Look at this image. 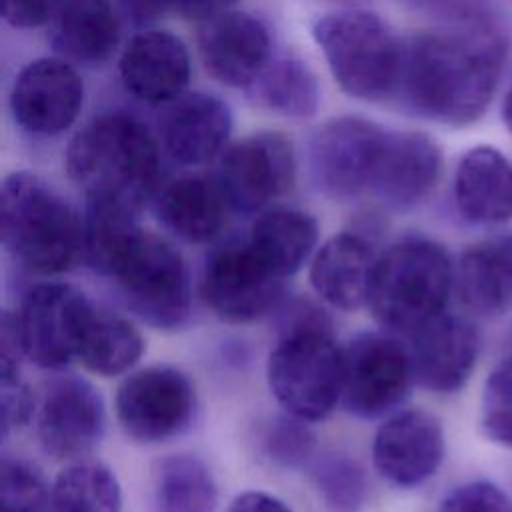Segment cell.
I'll list each match as a JSON object with an SVG mask.
<instances>
[{
	"mask_svg": "<svg viewBox=\"0 0 512 512\" xmlns=\"http://www.w3.org/2000/svg\"><path fill=\"white\" fill-rule=\"evenodd\" d=\"M82 100L84 86L78 72L60 58L28 62L10 90V110L16 124L36 136H56L70 128Z\"/></svg>",
	"mask_w": 512,
	"mask_h": 512,
	"instance_id": "cell-14",
	"label": "cell"
},
{
	"mask_svg": "<svg viewBox=\"0 0 512 512\" xmlns=\"http://www.w3.org/2000/svg\"><path fill=\"white\" fill-rule=\"evenodd\" d=\"M444 456L440 420L420 408L390 416L374 436L372 460L382 478L400 488L426 482Z\"/></svg>",
	"mask_w": 512,
	"mask_h": 512,
	"instance_id": "cell-16",
	"label": "cell"
},
{
	"mask_svg": "<svg viewBox=\"0 0 512 512\" xmlns=\"http://www.w3.org/2000/svg\"><path fill=\"white\" fill-rule=\"evenodd\" d=\"M218 490L208 466L190 454H172L154 468L158 512H214Z\"/></svg>",
	"mask_w": 512,
	"mask_h": 512,
	"instance_id": "cell-30",
	"label": "cell"
},
{
	"mask_svg": "<svg viewBox=\"0 0 512 512\" xmlns=\"http://www.w3.org/2000/svg\"><path fill=\"white\" fill-rule=\"evenodd\" d=\"M438 512H512V500L492 482H470L452 490Z\"/></svg>",
	"mask_w": 512,
	"mask_h": 512,
	"instance_id": "cell-36",
	"label": "cell"
},
{
	"mask_svg": "<svg viewBox=\"0 0 512 512\" xmlns=\"http://www.w3.org/2000/svg\"><path fill=\"white\" fill-rule=\"evenodd\" d=\"M120 24L110 0H60L52 16V44L66 58L102 64L116 50Z\"/></svg>",
	"mask_w": 512,
	"mask_h": 512,
	"instance_id": "cell-26",
	"label": "cell"
},
{
	"mask_svg": "<svg viewBox=\"0 0 512 512\" xmlns=\"http://www.w3.org/2000/svg\"><path fill=\"white\" fill-rule=\"evenodd\" d=\"M142 354L144 338L132 322L104 310H92L76 354L86 370L98 376H120Z\"/></svg>",
	"mask_w": 512,
	"mask_h": 512,
	"instance_id": "cell-28",
	"label": "cell"
},
{
	"mask_svg": "<svg viewBox=\"0 0 512 512\" xmlns=\"http://www.w3.org/2000/svg\"><path fill=\"white\" fill-rule=\"evenodd\" d=\"M120 6L132 22L146 24L172 10V0H120Z\"/></svg>",
	"mask_w": 512,
	"mask_h": 512,
	"instance_id": "cell-41",
	"label": "cell"
},
{
	"mask_svg": "<svg viewBox=\"0 0 512 512\" xmlns=\"http://www.w3.org/2000/svg\"><path fill=\"white\" fill-rule=\"evenodd\" d=\"M0 232L6 252L36 274L66 272L84 258V218L32 172L4 178Z\"/></svg>",
	"mask_w": 512,
	"mask_h": 512,
	"instance_id": "cell-3",
	"label": "cell"
},
{
	"mask_svg": "<svg viewBox=\"0 0 512 512\" xmlns=\"http://www.w3.org/2000/svg\"><path fill=\"white\" fill-rule=\"evenodd\" d=\"M94 306L74 286L40 282L28 288L12 314L24 358L40 368L58 370L78 354Z\"/></svg>",
	"mask_w": 512,
	"mask_h": 512,
	"instance_id": "cell-8",
	"label": "cell"
},
{
	"mask_svg": "<svg viewBox=\"0 0 512 512\" xmlns=\"http://www.w3.org/2000/svg\"><path fill=\"white\" fill-rule=\"evenodd\" d=\"M376 258L362 236L352 232L336 234L314 254L310 284L330 306L358 310L368 304Z\"/></svg>",
	"mask_w": 512,
	"mask_h": 512,
	"instance_id": "cell-22",
	"label": "cell"
},
{
	"mask_svg": "<svg viewBox=\"0 0 512 512\" xmlns=\"http://www.w3.org/2000/svg\"><path fill=\"white\" fill-rule=\"evenodd\" d=\"M124 88L146 104L174 102L190 80V56L184 42L166 30L136 34L120 56Z\"/></svg>",
	"mask_w": 512,
	"mask_h": 512,
	"instance_id": "cell-20",
	"label": "cell"
},
{
	"mask_svg": "<svg viewBox=\"0 0 512 512\" xmlns=\"http://www.w3.org/2000/svg\"><path fill=\"white\" fill-rule=\"evenodd\" d=\"M64 160L86 200L116 202L140 212L158 192V144L130 114L108 112L90 120L70 140Z\"/></svg>",
	"mask_w": 512,
	"mask_h": 512,
	"instance_id": "cell-2",
	"label": "cell"
},
{
	"mask_svg": "<svg viewBox=\"0 0 512 512\" xmlns=\"http://www.w3.org/2000/svg\"><path fill=\"white\" fill-rule=\"evenodd\" d=\"M238 0H172V10L184 18L208 20L226 12Z\"/></svg>",
	"mask_w": 512,
	"mask_h": 512,
	"instance_id": "cell-40",
	"label": "cell"
},
{
	"mask_svg": "<svg viewBox=\"0 0 512 512\" xmlns=\"http://www.w3.org/2000/svg\"><path fill=\"white\" fill-rule=\"evenodd\" d=\"M502 54L500 38L474 22L412 36L402 44L396 92L422 118L472 124L494 96Z\"/></svg>",
	"mask_w": 512,
	"mask_h": 512,
	"instance_id": "cell-1",
	"label": "cell"
},
{
	"mask_svg": "<svg viewBox=\"0 0 512 512\" xmlns=\"http://www.w3.org/2000/svg\"><path fill=\"white\" fill-rule=\"evenodd\" d=\"M460 302L480 314L512 306V234L470 246L454 270Z\"/></svg>",
	"mask_w": 512,
	"mask_h": 512,
	"instance_id": "cell-25",
	"label": "cell"
},
{
	"mask_svg": "<svg viewBox=\"0 0 512 512\" xmlns=\"http://www.w3.org/2000/svg\"><path fill=\"white\" fill-rule=\"evenodd\" d=\"M92 268L112 280L120 300L146 324L176 330L188 320V268L164 238L134 226Z\"/></svg>",
	"mask_w": 512,
	"mask_h": 512,
	"instance_id": "cell-4",
	"label": "cell"
},
{
	"mask_svg": "<svg viewBox=\"0 0 512 512\" xmlns=\"http://www.w3.org/2000/svg\"><path fill=\"white\" fill-rule=\"evenodd\" d=\"M314 488L330 512H360L368 498L362 466L348 456L332 454L312 468Z\"/></svg>",
	"mask_w": 512,
	"mask_h": 512,
	"instance_id": "cell-32",
	"label": "cell"
},
{
	"mask_svg": "<svg viewBox=\"0 0 512 512\" xmlns=\"http://www.w3.org/2000/svg\"><path fill=\"white\" fill-rule=\"evenodd\" d=\"M228 512H292V510L272 494L250 490L236 496Z\"/></svg>",
	"mask_w": 512,
	"mask_h": 512,
	"instance_id": "cell-39",
	"label": "cell"
},
{
	"mask_svg": "<svg viewBox=\"0 0 512 512\" xmlns=\"http://www.w3.org/2000/svg\"><path fill=\"white\" fill-rule=\"evenodd\" d=\"M230 130L232 114L226 102L212 94L192 92L170 106L162 124V140L176 162L200 166L226 150Z\"/></svg>",
	"mask_w": 512,
	"mask_h": 512,
	"instance_id": "cell-21",
	"label": "cell"
},
{
	"mask_svg": "<svg viewBox=\"0 0 512 512\" xmlns=\"http://www.w3.org/2000/svg\"><path fill=\"white\" fill-rule=\"evenodd\" d=\"M60 0H2V16L14 28H36L52 20Z\"/></svg>",
	"mask_w": 512,
	"mask_h": 512,
	"instance_id": "cell-38",
	"label": "cell"
},
{
	"mask_svg": "<svg viewBox=\"0 0 512 512\" xmlns=\"http://www.w3.org/2000/svg\"><path fill=\"white\" fill-rule=\"evenodd\" d=\"M198 50L214 80L248 90L270 62V34L258 18L226 10L204 20Z\"/></svg>",
	"mask_w": 512,
	"mask_h": 512,
	"instance_id": "cell-18",
	"label": "cell"
},
{
	"mask_svg": "<svg viewBox=\"0 0 512 512\" xmlns=\"http://www.w3.org/2000/svg\"><path fill=\"white\" fill-rule=\"evenodd\" d=\"M410 336L414 378L432 392L460 390L476 364V328L462 316L442 312Z\"/></svg>",
	"mask_w": 512,
	"mask_h": 512,
	"instance_id": "cell-19",
	"label": "cell"
},
{
	"mask_svg": "<svg viewBox=\"0 0 512 512\" xmlns=\"http://www.w3.org/2000/svg\"><path fill=\"white\" fill-rule=\"evenodd\" d=\"M116 418L136 442L156 444L184 432L196 412L190 378L172 366H148L130 374L118 388Z\"/></svg>",
	"mask_w": 512,
	"mask_h": 512,
	"instance_id": "cell-10",
	"label": "cell"
},
{
	"mask_svg": "<svg viewBox=\"0 0 512 512\" xmlns=\"http://www.w3.org/2000/svg\"><path fill=\"white\" fill-rule=\"evenodd\" d=\"M318 242V222L292 208L262 212L246 238L250 250L280 278L298 272Z\"/></svg>",
	"mask_w": 512,
	"mask_h": 512,
	"instance_id": "cell-27",
	"label": "cell"
},
{
	"mask_svg": "<svg viewBox=\"0 0 512 512\" xmlns=\"http://www.w3.org/2000/svg\"><path fill=\"white\" fill-rule=\"evenodd\" d=\"M122 490L114 472L100 462H74L60 470L50 488V512H120Z\"/></svg>",
	"mask_w": 512,
	"mask_h": 512,
	"instance_id": "cell-31",
	"label": "cell"
},
{
	"mask_svg": "<svg viewBox=\"0 0 512 512\" xmlns=\"http://www.w3.org/2000/svg\"><path fill=\"white\" fill-rule=\"evenodd\" d=\"M502 120H504V124L508 126V130L512 132V86H510V90L506 92L504 102H502Z\"/></svg>",
	"mask_w": 512,
	"mask_h": 512,
	"instance_id": "cell-42",
	"label": "cell"
},
{
	"mask_svg": "<svg viewBox=\"0 0 512 512\" xmlns=\"http://www.w3.org/2000/svg\"><path fill=\"white\" fill-rule=\"evenodd\" d=\"M0 408H2V436L18 430L34 416V396L20 380V374H2L0 382Z\"/></svg>",
	"mask_w": 512,
	"mask_h": 512,
	"instance_id": "cell-37",
	"label": "cell"
},
{
	"mask_svg": "<svg viewBox=\"0 0 512 512\" xmlns=\"http://www.w3.org/2000/svg\"><path fill=\"white\" fill-rule=\"evenodd\" d=\"M440 172L442 152L434 138L414 130H386L368 190L392 208H408L430 194Z\"/></svg>",
	"mask_w": 512,
	"mask_h": 512,
	"instance_id": "cell-17",
	"label": "cell"
},
{
	"mask_svg": "<svg viewBox=\"0 0 512 512\" xmlns=\"http://www.w3.org/2000/svg\"><path fill=\"white\" fill-rule=\"evenodd\" d=\"M248 92L260 106L288 118H310L320 106L316 74L296 56L270 60Z\"/></svg>",
	"mask_w": 512,
	"mask_h": 512,
	"instance_id": "cell-29",
	"label": "cell"
},
{
	"mask_svg": "<svg viewBox=\"0 0 512 512\" xmlns=\"http://www.w3.org/2000/svg\"><path fill=\"white\" fill-rule=\"evenodd\" d=\"M0 508L2 512H50V492L36 466L22 458H4Z\"/></svg>",
	"mask_w": 512,
	"mask_h": 512,
	"instance_id": "cell-33",
	"label": "cell"
},
{
	"mask_svg": "<svg viewBox=\"0 0 512 512\" xmlns=\"http://www.w3.org/2000/svg\"><path fill=\"white\" fill-rule=\"evenodd\" d=\"M200 290L218 318L242 324L280 306L284 278L274 274L242 240L228 242L208 256Z\"/></svg>",
	"mask_w": 512,
	"mask_h": 512,
	"instance_id": "cell-12",
	"label": "cell"
},
{
	"mask_svg": "<svg viewBox=\"0 0 512 512\" xmlns=\"http://www.w3.org/2000/svg\"><path fill=\"white\" fill-rule=\"evenodd\" d=\"M104 400L84 378L52 382L38 408V440L56 460L88 454L104 434Z\"/></svg>",
	"mask_w": 512,
	"mask_h": 512,
	"instance_id": "cell-15",
	"label": "cell"
},
{
	"mask_svg": "<svg viewBox=\"0 0 512 512\" xmlns=\"http://www.w3.org/2000/svg\"><path fill=\"white\" fill-rule=\"evenodd\" d=\"M312 38L340 90L356 100L378 102L396 92L402 42L368 10H342L318 18Z\"/></svg>",
	"mask_w": 512,
	"mask_h": 512,
	"instance_id": "cell-6",
	"label": "cell"
},
{
	"mask_svg": "<svg viewBox=\"0 0 512 512\" xmlns=\"http://www.w3.org/2000/svg\"><path fill=\"white\" fill-rule=\"evenodd\" d=\"M480 420L492 442L512 448V360L500 362L490 372L482 392Z\"/></svg>",
	"mask_w": 512,
	"mask_h": 512,
	"instance_id": "cell-35",
	"label": "cell"
},
{
	"mask_svg": "<svg viewBox=\"0 0 512 512\" xmlns=\"http://www.w3.org/2000/svg\"><path fill=\"white\" fill-rule=\"evenodd\" d=\"M268 386L286 410L306 422L326 418L342 400L344 354L330 326L280 332L266 366Z\"/></svg>",
	"mask_w": 512,
	"mask_h": 512,
	"instance_id": "cell-7",
	"label": "cell"
},
{
	"mask_svg": "<svg viewBox=\"0 0 512 512\" xmlns=\"http://www.w3.org/2000/svg\"><path fill=\"white\" fill-rule=\"evenodd\" d=\"M452 286L448 252L428 238H404L376 258L366 306L382 328L412 334L444 312Z\"/></svg>",
	"mask_w": 512,
	"mask_h": 512,
	"instance_id": "cell-5",
	"label": "cell"
},
{
	"mask_svg": "<svg viewBox=\"0 0 512 512\" xmlns=\"http://www.w3.org/2000/svg\"><path fill=\"white\" fill-rule=\"evenodd\" d=\"M156 216L186 242H208L220 234L230 206L214 176H180L156 192Z\"/></svg>",
	"mask_w": 512,
	"mask_h": 512,
	"instance_id": "cell-24",
	"label": "cell"
},
{
	"mask_svg": "<svg viewBox=\"0 0 512 512\" xmlns=\"http://www.w3.org/2000/svg\"><path fill=\"white\" fill-rule=\"evenodd\" d=\"M342 404L356 418L388 414L408 394L414 368L410 350L380 332L356 336L344 350Z\"/></svg>",
	"mask_w": 512,
	"mask_h": 512,
	"instance_id": "cell-11",
	"label": "cell"
},
{
	"mask_svg": "<svg viewBox=\"0 0 512 512\" xmlns=\"http://www.w3.org/2000/svg\"><path fill=\"white\" fill-rule=\"evenodd\" d=\"M316 446V436L306 420L296 416L274 418L262 434V450L280 468H302Z\"/></svg>",
	"mask_w": 512,
	"mask_h": 512,
	"instance_id": "cell-34",
	"label": "cell"
},
{
	"mask_svg": "<svg viewBox=\"0 0 512 512\" xmlns=\"http://www.w3.org/2000/svg\"><path fill=\"white\" fill-rule=\"evenodd\" d=\"M230 210L252 214L292 190L296 156L278 132H260L226 146L214 174Z\"/></svg>",
	"mask_w": 512,
	"mask_h": 512,
	"instance_id": "cell-9",
	"label": "cell"
},
{
	"mask_svg": "<svg viewBox=\"0 0 512 512\" xmlns=\"http://www.w3.org/2000/svg\"><path fill=\"white\" fill-rule=\"evenodd\" d=\"M460 214L476 224H500L512 218V162L490 146L468 150L454 178Z\"/></svg>",
	"mask_w": 512,
	"mask_h": 512,
	"instance_id": "cell-23",
	"label": "cell"
},
{
	"mask_svg": "<svg viewBox=\"0 0 512 512\" xmlns=\"http://www.w3.org/2000/svg\"><path fill=\"white\" fill-rule=\"evenodd\" d=\"M384 128L358 116L324 122L308 146V166L316 188L330 198H350L368 188Z\"/></svg>",
	"mask_w": 512,
	"mask_h": 512,
	"instance_id": "cell-13",
	"label": "cell"
}]
</instances>
